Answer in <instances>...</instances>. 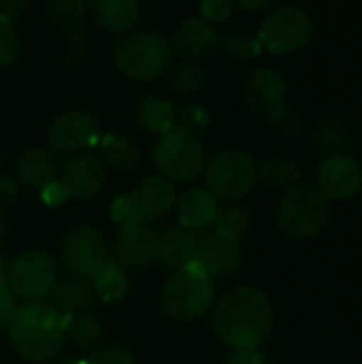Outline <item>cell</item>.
I'll use <instances>...</instances> for the list:
<instances>
[{"label": "cell", "mask_w": 362, "mask_h": 364, "mask_svg": "<svg viewBox=\"0 0 362 364\" xmlns=\"http://www.w3.org/2000/svg\"><path fill=\"white\" fill-rule=\"evenodd\" d=\"M211 324L224 346L233 350H258L273 333L275 311L265 292L243 286L215 303Z\"/></svg>", "instance_id": "6da1fadb"}, {"label": "cell", "mask_w": 362, "mask_h": 364, "mask_svg": "<svg viewBox=\"0 0 362 364\" xmlns=\"http://www.w3.org/2000/svg\"><path fill=\"white\" fill-rule=\"evenodd\" d=\"M6 328L11 348L32 363L51 360L66 341V316L43 303L19 307Z\"/></svg>", "instance_id": "7a4b0ae2"}, {"label": "cell", "mask_w": 362, "mask_h": 364, "mask_svg": "<svg viewBox=\"0 0 362 364\" xmlns=\"http://www.w3.org/2000/svg\"><path fill=\"white\" fill-rule=\"evenodd\" d=\"M213 279L194 260L188 267L177 269V273L166 279L160 290V305L166 316L190 322L203 318L209 311V307L213 305Z\"/></svg>", "instance_id": "3957f363"}, {"label": "cell", "mask_w": 362, "mask_h": 364, "mask_svg": "<svg viewBox=\"0 0 362 364\" xmlns=\"http://www.w3.org/2000/svg\"><path fill=\"white\" fill-rule=\"evenodd\" d=\"M173 58L171 43L156 32H130L115 43L113 62L115 66L141 81H149L169 70Z\"/></svg>", "instance_id": "277c9868"}, {"label": "cell", "mask_w": 362, "mask_h": 364, "mask_svg": "<svg viewBox=\"0 0 362 364\" xmlns=\"http://www.w3.org/2000/svg\"><path fill=\"white\" fill-rule=\"evenodd\" d=\"M329 218L331 200L312 186H294L286 190L277 209V226L290 239H312L320 235Z\"/></svg>", "instance_id": "5b68a950"}, {"label": "cell", "mask_w": 362, "mask_h": 364, "mask_svg": "<svg viewBox=\"0 0 362 364\" xmlns=\"http://www.w3.org/2000/svg\"><path fill=\"white\" fill-rule=\"evenodd\" d=\"M154 162L164 179L194 181L205 171V149L198 136L173 128L162 134L154 147Z\"/></svg>", "instance_id": "8992f818"}, {"label": "cell", "mask_w": 362, "mask_h": 364, "mask_svg": "<svg viewBox=\"0 0 362 364\" xmlns=\"http://www.w3.org/2000/svg\"><path fill=\"white\" fill-rule=\"evenodd\" d=\"M256 183V162L241 149L220 151L205 166V186L215 200L233 203L243 198Z\"/></svg>", "instance_id": "52a82bcc"}, {"label": "cell", "mask_w": 362, "mask_h": 364, "mask_svg": "<svg viewBox=\"0 0 362 364\" xmlns=\"http://www.w3.org/2000/svg\"><path fill=\"white\" fill-rule=\"evenodd\" d=\"M58 284V269L43 252H26L6 267V286L23 301L38 303Z\"/></svg>", "instance_id": "ba28073f"}, {"label": "cell", "mask_w": 362, "mask_h": 364, "mask_svg": "<svg viewBox=\"0 0 362 364\" xmlns=\"http://www.w3.org/2000/svg\"><path fill=\"white\" fill-rule=\"evenodd\" d=\"M312 36V19L299 6H282L273 11L260 26L258 41L262 49L284 55L301 49Z\"/></svg>", "instance_id": "9c48e42d"}, {"label": "cell", "mask_w": 362, "mask_h": 364, "mask_svg": "<svg viewBox=\"0 0 362 364\" xmlns=\"http://www.w3.org/2000/svg\"><path fill=\"white\" fill-rule=\"evenodd\" d=\"M105 256H107L105 235L94 226H79L70 230L62 243V264L75 277L87 279Z\"/></svg>", "instance_id": "30bf717a"}, {"label": "cell", "mask_w": 362, "mask_h": 364, "mask_svg": "<svg viewBox=\"0 0 362 364\" xmlns=\"http://www.w3.org/2000/svg\"><path fill=\"white\" fill-rule=\"evenodd\" d=\"M241 250L237 241L220 237L215 230L196 232V262L211 279H230L241 269Z\"/></svg>", "instance_id": "8fae6325"}, {"label": "cell", "mask_w": 362, "mask_h": 364, "mask_svg": "<svg viewBox=\"0 0 362 364\" xmlns=\"http://www.w3.org/2000/svg\"><path fill=\"white\" fill-rule=\"evenodd\" d=\"M47 139L58 151H81L94 147L100 141V126L90 113L68 111L51 122Z\"/></svg>", "instance_id": "7c38bea8"}, {"label": "cell", "mask_w": 362, "mask_h": 364, "mask_svg": "<svg viewBox=\"0 0 362 364\" xmlns=\"http://www.w3.org/2000/svg\"><path fill=\"white\" fill-rule=\"evenodd\" d=\"M362 188V166L348 154H331L318 166V190L329 200H348Z\"/></svg>", "instance_id": "4fadbf2b"}, {"label": "cell", "mask_w": 362, "mask_h": 364, "mask_svg": "<svg viewBox=\"0 0 362 364\" xmlns=\"http://www.w3.org/2000/svg\"><path fill=\"white\" fill-rule=\"evenodd\" d=\"M288 85L280 73L273 68H258L250 75L245 83V100L256 111L267 115L269 119L277 122L284 113V100H286Z\"/></svg>", "instance_id": "5bb4252c"}, {"label": "cell", "mask_w": 362, "mask_h": 364, "mask_svg": "<svg viewBox=\"0 0 362 364\" xmlns=\"http://www.w3.org/2000/svg\"><path fill=\"white\" fill-rule=\"evenodd\" d=\"M115 256L124 269H145L158 256V232L147 222L122 226L115 239Z\"/></svg>", "instance_id": "9a60e30c"}, {"label": "cell", "mask_w": 362, "mask_h": 364, "mask_svg": "<svg viewBox=\"0 0 362 364\" xmlns=\"http://www.w3.org/2000/svg\"><path fill=\"white\" fill-rule=\"evenodd\" d=\"M105 179H107L105 164L96 156L79 154L64 164L60 181L66 186L70 198L87 200L102 190Z\"/></svg>", "instance_id": "2e32d148"}, {"label": "cell", "mask_w": 362, "mask_h": 364, "mask_svg": "<svg viewBox=\"0 0 362 364\" xmlns=\"http://www.w3.org/2000/svg\"><path fill=\"white\" fill-rule=\"evenodd\" d=\"M218 45H220V36L215 28L203 17L186 19L175 30V36H173V49L186 60H198L211 53Z\"/></svg>", "instance_id": "e0dca14e"}, {"label": "cell", "mask_w": 362, "mask_h": 364, "mask_svg": "<svg viewBox=\"0 0 362 364\" xmlns=\"http://www.w3.org/2000/svg\"><path fill=\"white\" fill-rule=\"evenodd\" d=\"M143 222H151V220H160L164 218L173 203H175V190L173 183L169 179H164L162 175H149L145 177L134 192H130Z\"/></svg>", "instance_id": "ac0fdd59"}, {"label": "cell", "mask_w": 362, "mask_h": 364, "mask_svg": "<svg viewBox=\"0 0 362 364\" xmlns=\"http://www.w3.org/2000/svg\"><path fill=\"white\" fill-rule=\"evenodd\" d=\"M87 282L94 290L96 301L107 305L124 301L130 292V279L126 275V269L109 256L98 262V267L90 273Z\"/></svg>", "instance_id": "d6986e66"}, {"label": "cell", "mask_w": 362, "mask_h": 364, "mask_svg": "<svg viewBox=\"0 0 362 364\" xmlns=\"http://www.w3.org/2000/svg\"><path fill=\"white\" fill-rule=\"evenodd\" d=\"M169 269H183L196 258V232L183 226H166L158 235V256Z\"/></svg>", "instance_id": "ffe728a7"}, {"label": "cell", "mask_w": 362, "mask_h": 364, "mask_svg": "<svg viewBox=\"0 0 362 364\" xmlns=\"http://www.w3.org/2000/svg\"><path fill=\"white\" fill-rule=\"evenodd\" d=\"M218 213H220L218 200L207 190H190L179 198V205H177L179 226L192 232L213 226Z\"/></svg>", "instance_id": "44dd1931"}, {"label": "cell", "mask_w": 362, "mask_h": 364, "mask_svg": "<svg viewBox=\"0 0 362 364\" xmlns=\"http://www.w3.org/2000/svg\"><path fill=\"white\" fill-rule=\"evenodd\" d=\"M96 21L113 34L130 32L141 15L139 0H92Z\"/></svg>", "instance_id": "7402d4cb"}, {"label": "cell", "mask_w": 362, "mask_h": 364, "mask_svg": "<svg viewBox=\"0 0 362 364\" xmlns=\"http://www.w3.org/2000/svg\"><path fill=\"white\" fill-rule=\"evenodd\" d=\"M60 173V164L51 151L45 149H30L19 158L17 175L19 183L28 190H41L47 183L55 181Z\"/></svg>", "instance_id": "603a6c76"}, {"label": "cell", "mask_w": 362, "mask_h": 364, "mask_svg": "<svg viewBox=\"0 0 362 364\" xmlns=\"http://www.w3.org/2000/svg\"><path fill=\"white\" fill-rule=\"evenodd\" d=\"M49 299H51V307L58 309L62 316L87 311L96 301L94 290L85 277H73V279H64L55 284Z\"/></svg>", "instance_id": "cb8c5ba5"}, {"label": "cell", "mask_w": 362, "mask_h": 364, "mask_svg": "<svg viewBox=\"0 0 362 364\" xmlns=\"http://www.w3.org/2000/svg\"><path fill=\"white\" fill-rule=\"evenodd\" d=\"M137 122L151 134H166L175 128V117H177V111L175 107L160 98V96H145L139 105H137Z\"/></svg>", "instance_id": "d4e9b609"}, {"label": "cell", "mask_w": 362, "mask_h": 364, "mask_svg": "<svg viewBox=\"0 0 362 364\" xmlns=\"http://www.w3.org/2000/svg\"><path fill=\"white\" fill-rule=\"evenodd\" d=\"M256 177L271 190H290L299 183L301 171L288 158H267L256 166Z\"/></svg>", "instance_id": "484cf974"}, {"label": "cell", "mask_w": 362, "mask_h": 364, "mask_svg": "<svg viewBox=\"0 0 362 364\" xmlns=\"http://www.w3.org/2000/svg\"><path fill=\"white\" fill-rule=\"evenodd\" d=\"M66 337L79 348H92L102 341L105 328L94 314L77 311L66 316Z\"/></svg>", "instance_id": "4316f807"}, {"label": "cell", "mask_w": 362, "mask_h": 364, "mask_svg": "<svg viewBox=\"0 0 362 364\" xmlns=\"http://www.w3.org/2000/svg\"><path fill=\"white\" fill-rule=\"evenodd\" d=\"M100 147H102L105 160L111 166H115L117 171H134L141 164V151H139V147L132 141L124 139V136L107 134L100 141Z\"/></svg>", "instance_id": "83f0119b"}, {"label": "cell", "mask_w": 362, "mask_h": 364, "mask_svg": "<svg viewBox=\"0 0 362 364\" xmlns=\"http://www.w3.org/2000/svg\"><path fill=\"white\" fill-rule=\"evenodd\" d=\"M169 85L177 94H192L203 85V68L196 60H179L169 66Z\"/></svg>", "instance_id": "f1b7e54d"}, {"label": "cell", "mask_w": 362, "mask_h": 364, "mask_svg": "<svg viewBox=\"0 0 362 364\" xmlns=\"http://www.w3.org/2000/svg\"><path fill=\"white\" fill-rule=\"evenodd\" d=\"M250 228V215L239 205H228L220 209L215 218V232L228 241H239Z\"/></svg>", "instance_id": "f546056e"}, {"label": "cell", "mask_w": 362, "mask_h": 364, "mask_svg": "<svg viewBox=\"0 0 362 364\" xmlns=\"http://www.w3.org/2000/svg\"><path fill=\"white\" fill-rule=\"evenodd\" d=\"M220 45L235 60H247V58H254L262 51L258 36H250L245 32H230L220 41Z\"/></svg>", "instance_id": "4dcf8cb0"}, {"label": "cell", "mask_w": 362, "mask_h": 364, "mask_svg": "<svg viewBox=\"0 0 362 364\" xmlns=\"http://www.w3.org/2000/svg\"><path fill=\"white\" fill-rule=\"evenodd\" d=\"M207 124H209V115L203 107L198 105H190V107H183L177 117H175V128L183 130V132H190L194 136H201L205 130H207Z\"/></svg>", "instance_id": "1f68e13d"}, {"label": "cell", "mask_w": 362, "mask_h": 364, "mask_svg": "<svg viewBox=\"0 0 362 364\" xmlns=\"http://www.w3.org/2000/svg\"><path fill=\"white\" fill-rule=\"evenodd\" d=\"M19 55V38L13 21L0 17V68L11 66Z\"/></svg>", "instance_id": "d6a6232c"}, {"label": "cell", "mask_w": 362, "mask_h": 364, "mask_svg": "<svg viewBox=\"0 0 362 364\" xmlns=\"http://www.w3.org/2000/svg\"><path fill=\"white\" fill-rule=\"evenodd\" d=\"M111 220L117 224V226H126V224H134V222H143L141 218V211L132 198V194H124V196H117L111 205Z\"/></svg>", "instance_id": "836d02e7"}, {"label": "cell", "mask_w": 362, "mask_h": 364, "mask_svg": "<svg viewBox=\"0 0 362 364\" xmlns=\"http://www.w3.org/2000/svg\"><path fill=\"white\" fill-rule=\"evenodd\" d=\"M233 13H235L233 0H203L201 2V17L209 21L211 26L228 21Z\"/></svg>", "instance_id": "e575fe53"}, {"label": "cell", "mask_w": 362, "mask_h": 364, "mask_svg": "<svg viewBox=\"0 0 362 364\" xmlns=\"http://www.w3.org/2000/svg\"><path fill=\"white\" fill-rule=\"evenodd\" d=\"M83 6H85V0H47L49 13L64 23L77 21L79 15L83 13Z\"/></svg>", "instance_id": "d590c367"}, {"label": "cell", "mask_w": 362, "mask_h": 364, "mask_svg": "<svg viewBox=\"0 0 362 364\" xmlns=\"http://www.w3.org/2000/svg\"><path fill=\"white\" fill-rule=\"evenodd\" d=\"M79 364H134V358L130 352L122 348H109V350H100L92 354L85 360H79Z\"/></svg>", "instance_id": "8d00e7d4"}, {"label": "cell", "mask_w": 362, "mask_h": 364, "mask_svg": "<svg viewBox=\"0 0 362 364\" xmlns=\"http://www.w3.org/2000/svg\"><path fill=\"white\" fill-rule=\"evenodd\" d=\"M17 311V305H15V294L11 292V288L6 286L4 279H0V331L6 328L13 320Z\"/></svg>", "instance_id": "74e56055"}, {"label": "cell", "mask_w": 362, "mask_h": 364, "mask_svg": "<svg viewBox=\"0 0 362 364\" xmlns=\"http://www.w3.org/2000/svg\"><path fill=\"white\" fill-rule=\"evenodd\" d=\"M41 192V198H43V203L45 205H49V207H60V205H64L68 198H70V194H68V190H66V186L62 183V181H51V183H47L45 188H41L38 190Z\"/></svg>", "instance_id": "f35d334b"}, {"label": "cell", "mask_w": 362, "mask_h": 364, "mask_svg": "<svg viewBox=\"0 0 362 364\" xmlns=\"http://www.w3.org/2000/svg\"><path fill=\"white\" fill-rule=\"evenodd\" d=\"M228 364H267V360L258 350H233Z\"/></svg>", "instance_id": "ab89813d"}, {"label": "cell", "mask_w": 362, "mask_h": 364, "mask_svg": "<svg viewBox=\"0 0 362 364\" xmlns=\"http://www.w3.org/2000/svg\"><path fill=\"white\" fill-rule=\"evenodd\" d=\"M28 0H0V17L13 21L15 17H19L26 9Z\"/></svg>", "instance_id": "60d3db41"}, {"label": "cell", "mask_w": 362, "mask_h": 364, "mask_svg": "<svg viewBox=\"0 0 362 364\" xmlns=\"http://www.w3.org/2000/svg\"><path fill=\"white\" fill-rule=\"evenodd\" d=\"M277 122H280L282 130H284V132H288V134H297V132L303 128V119H301L299 115H292V113H288V111H286V113H284V115H282Z\"/></svg>", "instance_id": "b9f144b4"}, {"label": "cell", "mask_w": 362, "mask_h": 364, "mask_svg": "<svg viewBox=\"0 0 362 364\" xmlns=\"http://www.w3.org/2000/svg\"><path fill=\"white\" fill-rule=\"evenodd\" d=\"M17 196V188L9 177H0V207L9 205Z\"/></svg>", "instance_id": "7bdbcfd3"}, {"label": "cell", "mask_w": 362, "mask_h": 364, "mask_svg": "<svg viewBox=\"0 0 362 364\" xmlns=\"http://www.w3.org/2000/svg\"><path fill=\"white\" fill-rule=\"evenodd\" d=\"M235 4H239L245 11H267L271 9L277 0H233Z\"/></svg>", "instance_id": "ee69618b"}, {"label": "cell", "mask_w": 362, "mask_h": 364, "mask_svg": "<svg viewBox=\"0 0 362 364\" xmlns=\"http://www.w3.org/2000/svg\"><path fill=\"white\" fill-rule=\"evenodd\" d=\"M45 364H79V360L75 356H62V358H51V360H45Z\"/></svg>", "instance_id": "f6af8a7d"}, {"label": "cell", "mask_w": 362, "mask_h": 364, "mask_svg": "<svg viewBox=\"0 0 362 364\" xmlns=\"http://www.w3.org/2000/svg\"><path fill=\"white\" fill-rule=\"evenodd\" d=\"M0 279L6 282V264H4V258H0Z\"/></svg>", "instance_id": "bcb514c9"}, {"label": "cell", "mask_w": 362, "mask_h": 364, "mask_svg": "<svg viewBox=\"0 0 362 364\" xmlns=\"http://www.w3.org/2000/svg\"><path fill=\"white\" fill-rule=\"evenodd\" d=\"M2 239H4V220L0 215V243H2Z\"/></svg>", "instance_id": "7dc6e473"}]
</instances>
